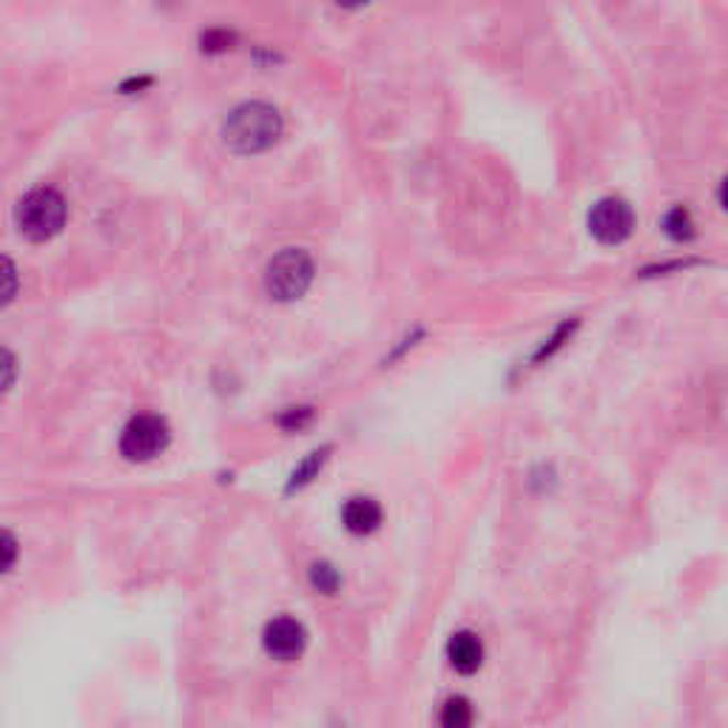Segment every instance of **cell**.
<instances>
[{"instance_id":"1","label":"cell","mask_w":728,"mask_h":728,"mask_svg":"<svg viewBox=\"0 0 728 728\" xmlns=\"http://www.w3.org/2000/svg\"><path fill=\"white\" fill-rule=\"evenodd\" d=\"M282 134L280 111L268 102H246L228 115L225 120V145L239 154H257V151L271 149Z\"/></svg>"},{"instance_id":"2","label":"cell","mask_w":728,"mask_h":728,"mask_svg":"<svg viewBox=\"0 0 728 728\" xmlns=\"http://www.w3.org/2000/svg\"><path fill=\"white\" fill-rule=\"evenodd\" d=\"M66 222V199L55 188H37L18 205V225L32 242H46Z\"/></svg>"},{"instance_id":"3","label":"cell","mask_w":728,"mask_h":728,"mask_svg":"<svg viewBox=\"0 0 728 728\" xmlns=\"http://www.w3.org/2000/svg\"><path fill=\"white\" fill-rule=\"evenodd\" d=\"M314 282V262L300 248H287L268 262L265 287L273 300L293 302Z\"/></svg>"},{"instance_id":"4","label":"cell","mask_w":728,"mask_h":728,"mask_svg":"<svg viewBox=\"0 0 728 728\" xmlns=\"http://www.w3.org/2000/svg\"><path fill=\"white\" fill-rule=\"evenodd\" d=\"M589 233L598 239L600 246H620L627 242L634 231V211L627 199L604 197L593 205L589 211Z\"/></svg>"},{"instance_id":"5","label":"cell","mask_w":728,"mask_h":728,"mask_svg":"<svg viewBox=\"0 0 728 728\" xmlns=\"http://www.w3.org/2000/svg\"><path fill=\"white\" fill-rule=\"evenodd\" d=\"M165 447H169V424L160 415H137L120 436V449L131 461H149Z\"/></svg>"},{"instance_id":"6","label":"cell","mask_w":728,"mask_h":728,"mask_svg":"<svg viewBox=\"0 0 728 728\" xmlns=\"http://www.w3.org/2000/svg\"><path fill=\"white\" fill-rule=\"evenodd\" d=\"M305 627L300 620L293 618H276L265 627V649L280 658V661H291V658H300L302 649H305Z\"/></svg>"},{"instance_id":"7","label":"cell","mask_w":728,"mask_h":728,"mask_svg":"<svg viewBox=\"0 0 728 728\" xmlns=\"http://www.w3.org/2000/svg\"><path fill=\"white\" fill-rule=\"evenodd\" d=\"M447 661L458 674H476L483 663V643L476 632L464 629L447 643Z\"/></svg>"},{"instance_id":"8","label":"cell","mask_w":728,"mask_h":728,"mask_svg":"<svg viewBox=\"0 0 728 728\" xmlns=\"http://www.w3.org/2000/svg\"><path fill=\"white\" fill-rule=\"evenodd\" d=\"M341 521L354 535H370L381 524V507L373 498H354L341 510Z\"/></svg>"},{"instance_id":"9","label":"cell","mask_w":728,"mask_h":728,"mask_svg":"<svg viewBox=\"0 0 728 728\" xmlns=\"http://www.w3.org/2000/svg\"><path fill=\"white\" fill-rule=\"evenodd\" d=\"M476 726V708L467 697H447L438 711V728H472Z\"/></svg>"},{"instance_id":"10","label":"cell","mask_w":728,"mask_h":728,"mask_svg":"<svg viewBox=\"0 0 728 728\" xmlns=\"http://www.w3.org/2000/svg\"><path fill=\"white\" fill-rule=\"evenodd\" d=\"M663 231L672 239H677V242H686V239L695 237V217H692L688 208L677 205V208H672V211L663 217Z\"/></svg>"},{"instance_id":"11","label":"cell","mask_w":728,"mask_h":728,"mask_svg":"<svg viewBox=\"0 0 728 728\" xmlns=\"http://www.w3.org/2000/svg\"><path fill=\"white\" fill-rule=\"evenodd\" d=\"M311 580H314V586H319V593L334 595L336 586H339V572L327 564H314V569H311Z\"/></svg>"},{"instance_id":"12","label":"cell","mask_w":728,"mask_h":728,"mask_svg":"<svg viewBox=\"0 0 728 728\" xmlns=\"http://www.w3.org/2000/svg\"><path fill=\"white\" fill-rule=\"evenodd\" d=\"M322 461H325V449H322V453H314V456H311V458H307L305 464H302L300 470L293 472V481H291V487H302V483H307V481H311V478H314L316 472H319Z\"/></svg>"},{"instance_id":"13","label":"cell","mask_w":728,"mask_h":728,"mask_svg":"<svg viewBox=\"0 0 728 728\" xmlns=\"http://www.w3.org/2000/svg\"><path fill=\"white\" fill-rule=\"evenodd\" d=\"M311 408H300V410H291V413L285 415V419H282V427H287V430H300V427H305L307 422H311Z\"/></svg>"},{"instance_id":"14","label":"cell","mask_w":728,"mask_h":728,"mask_svg":"<svg viewBox=\"0 0 728 728\" xmlns=\"http://www.w3.org/2000/svg\"><path fill=\"white\" fill-rule=\"evenodd\" d=\"M231 43V34L225 32H208L203 37V48H208V52H219V48H225Z\"/></svg>"},{"instance_id":"15","label":"cell","mask_w":728,"mask_h":728,"mask_svg":"<svg viewBox=\"0 0 728 728\" xmlns=\"http://www.w3.org/2000/svg\"><path fill=\"white\" fill-rule=\"evenodd\" d=\"M3 552H7V561H3V569H12L14 564V552H18V544H14L12 535H3Z\"/></svg>"},{"instance_id":"16","label":"cell","mask_w":728,"mask_h":728,"mask_svg":"<svg viewBox=\"0 0 728 728\" xmlns=\"http://www.w3.org/2000/svg\"><path fill=\"white\" fill-rule=\"evenodd\" d=\"M3 265H7V291H3V302L9 305V302L14 300V265L9 262V259L3 262Z\"/></svg>"},{"instance_id":"17","label":"cell","mask_w":728,"mask_h":728,"mask_svg":"<svg viewBox=\"0 0 728 728\" xmlns=\"http://www.w3.org/2000/svg\"><path fill=\"white\" fill-rule=\"evenodd\" d=\"M717 205L728 214V177H722L720 185H717Z\"/></svg>"}]
</instances>
